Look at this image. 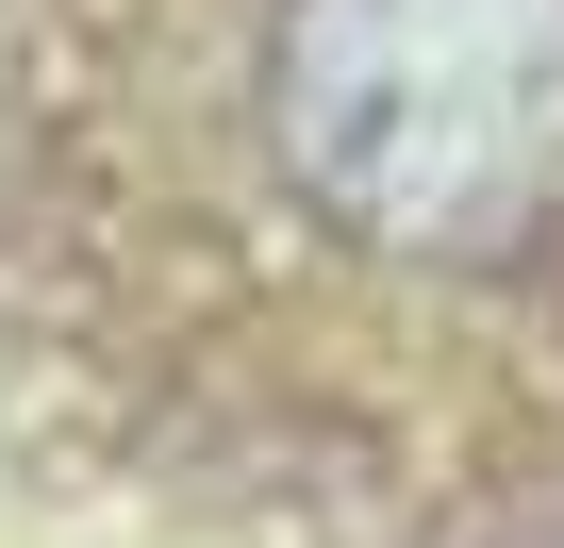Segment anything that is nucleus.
<instances>
[{
	"mask_svg": "<svg viewBox=\"0 0 564 548\" xmlns=\"http://www.w3.org/2000/svg\"><path fill=\"white\" fill-rule=\"evenodd\" d=\"M265 133L349 249H498L564 200V0H282Z\"/></svg>",
	"mask_w": 564,
	"mask_h": 548,
	"instance_id": "1",
	"label": "nucleus"
}]
</instances>
